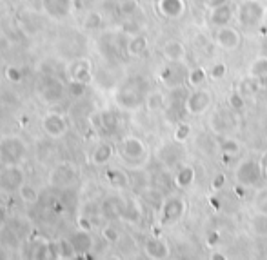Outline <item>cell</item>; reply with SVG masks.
I'll return each instance as SVG.
<instances>
[{"instance_id":"cell-1","label":"cell","mask_w":267,"mask_h":260,"mask_svg":"<svg viewBox=\"0 0 267 260\" xmlns=\"http://www.w3.org/2000/svg\"><path fill=\"white\" fill-rule=\"evenodd\" d=\"M149 91H146V86H144V80L140 78H133L129 82L122 86L118 93H116V104L120 106L122 110H138L144 100H146V95Z\"/></svg>"},{"instance_id":"cell-2","label":"cell","mask_w":267,"mask_h":260,"mask_svg":"<svg viewBox=\"0 0 267 260\" xmlns=\"http://www.w3.org/2000/svg\"><path fill=\"white\" fill-rule=\"evenodd\" d=\"M267 8L260 0H240L235 11V20L242 28H257L264 22Z\"/></svg>"},{"instance_id":"cell-3","label":"cell","mask_w":267,"mask_h":260,"mask_svg":"<svg viewBox=\"0 0 267 260\" xmlns=\"http://www.w3.org/2000/svg\"><path fill=\"white\" fill-rule=\"evenodd\" d=\"M25 144L18 136H7L0 140V160L5 166H20V162L25 158Z\"/></svg>"},{"instance_id":"cell-4","label":"cell","mask_w":267,"mask_h":260,"mask_svg":"<svg viewBox=\"0 0 267 260\" xmlns=\"http://www.w3.org/2000/svg\"><path fill=\"white\" fill-rule=\"evenodd\" d=\"M264 176L262 168H260V162L253 158H244L238 162L237 170H235V182L244 188H251V186H257L260 182V178Z\"/></svg>"},{"instance_id":"cell-5","label":"cell","mask_w":267,"mask_h":260,"mask_svg":"<svg viewBox=\"0 0 267 260\" xmlns=\"http://www.w3.org/2000/svg\"><path fill=\"white\" fill-rule=\"evenodd\" d=\"M213 104V95L209 90H204V88H198V90H193L189 95L186 96V102H184V110H186L187 115L191 116H200L204 113L209 111Z\"/></svg>"},{"instance_id":"cell-6","label":"cell","mask_w":267,"mask_h":260,"mask_svg":"<svg viewBox=\"0 0 267 260\" xmlns=\"http://www.w3.org/2000/svg\"><path fill=\"white\" fill-rule=\"evenodd\" d=\"M186 200L182 196H169L160 206V222L162 226H173L180 222L186 215Z\"/></svg>"},{"instance_id":"cell-7","label":"cell","mask_w":267,"mask_h":260,"mask_svg":"<svg viewBox=\"0 0 267 260\" xmlns=\"http://www.w3.org/2000/svg\"><path fill=\"white\" fill-rule=\"evenodd\" d=\"M120 155L124 160L131 162V164H138L146 158L147 155V148L138 136L127 135L122 138L120 142Z\"/></svg>"},{"instance_id":"cell-8","label":"cell","mask_w":267,"mask_h":260,"mask_svg":"<svg viewBox=\"0 0 267 260\" xmlns=\"http://www.w3.org/2000/svg\"><path fill=\"white\" fill-rule=\"evenodd\" d=\"M213 42L224 51H235L242 46V35L237 28L233 26H222V28H217L215 30V36H213Z\"/></svg>"},{"instance_id":"cell-9","label":"cell","mask_w":267,"mask_h":260,"mask_svg":"<svg viewBox=\"0 0 267 260\" xmlns=\"http://www.w3.org/2000/svg\"><path fill=\"white\" fill-rule=\"evenodd\" d=\"M42 10L45 15L55 20H64L73 15L75 11V2L73 0H40Z\"/></svg>"},{"instance_id":"cell-10","label":"cell","mask_w":267,"mask_h":260,"mask_svg":"<svg viewBox=\"0 0 267 260\" xmlns=\"http://www.w3.org/2000/svg\"><path fill=\"white\" fill-rule=\"evenodd\" d=\"M42 130L51 138H62L69 130V124H67L66 116L60 115V113H47L42 118Z\"/></svg>"},{"instance_id":"cell-11","label":"cell","mask_w":267,"mask_h":260,"mask_svg":"<svg viewBox=\"0 0 267 260\" xmlns=\"http://www.w3.org/2000/svg\"><path fill=\"white\" fill-rule=\"evenodd\" d=\"M24 184V173H22L20 166H7L0 173V190L5 191V193L18 191Z\"/></svg>"},{"instance_id":"cell-12","label":"cell","mask_w":267,"mask_h":260,"mask_svg":"<svg viewBox=\"0 0 267 260\" xmlns=\"http://www.w3.org/2000/svg\"><path fill=\"white\" fill-rule=\"evenodd\" d=\"M66 90L67 88L62 84L60 80L51 75L42 82L40 96L45 100V102H49V104L51 102H58V100H62V96H64V93H66Z\"/></svg>"},{"instance_id":"cell-13","label":"cell","mask_w":267,"mask_h":260,"mask_svg":"<svg viewBox=\"0 0 267 260\" xmlns=\"http://www.w3.org/2000/svg\"><path fill=\"white\" fill-rule=\"evenodd\" d=\"M144 253L151 260H166L169 256V244L160 236H149L144 242Z\"/></svg>"},{"instance_id":"cell-14","label":"cell","mask_w":267,"mask_h":260,"mask_svg":"<svg viewBox=\"0 0 267 260\" xmlns=\"http://www.w3.org/2000/svg\"><path fill=\"white\" fill-rule=\"evenodd\" d=\"M156 10L164 18L177 20L186 13V0H158Z\"/></svg>"},{"instance_id":"cell-15","label":"cell","mask_w":267,"mask_h":260,"mask_svg":"<svg viewBox=\"0 0 267 260\" xmlns=\"http://www.w3.org/2000/svg\"><path fill=\"white\" fill-rule=\"evenodd\" d=\"M162 56L169 64H182L187 56V50L180 40H167L166 44L162 46Z\"/></svg>"},{"instance_id":"cell-16","label":"cell","mask_w":267,"mask_h":260,"mask_svg":"<svg viewBox=\"0 0 267 260\" xmlns=\"http://www.w3.org/2000/svg\"><path fill=\"white\" fill-rule=\"evenodd\" d=\"M235 18V11L229 4H224L220 8H215V10H209V26H213L215 30L217 28H222V26H229Z\"/></svg>"},{"instance_id":"cell-17","label":"cell","mask_w":267,"mask_h":260,"mask_svg":"<svg viewBox=\"0 0 267 260\" xmlns=\"http://www.w3.org/2000/svg\"><path fill=\"white\" fill-rule=\"evenodd\" d=\"M69 240L71 244H73V248H75L76 255H86V253H89L93 250V236L89 235L87 230H80L76 231V233H73L69 236Z\"/></svg>"},{"instance_id":"cell-18","label":"cell","mask_w":267,"mask_h":260,"mask_svg":"<svg viewBox=\"0 0 267 260\" xmlns=\"http://www.w3.org/2000/svg\"><path fill=\"white\" fill-rule=\"evenodd\" d=\"M249 230L258 238H267V213L255 211L249 218Z\"/></svg>"},{"instance_id":"cell-19","label":"cell","mask_w":267,"mask_h":260,"mask_svg":"<svg viewBox=\"0 0 267 260\" xmlns=\"http://www.w3.org/2000/svg\"><path fill=\"white\" fill-rule=\"evenodd\" d=\"M173 182H175V186H177L178 190L191 188L193 182H195V168L193 166H182V168H178Z\"/></svg>"},{"instance_id":"cell-20","label":"cell","mask_w":267,"mask_h":260,"mask_svg":"<svg viewBox=\"0 0 267 260\" xmlns=\"http://www.w3.org/2000/svg\"><path fill=\"white\" fill-rule=\"evenodd\" d=\"M147 48H149V42H147V38L144 35H135L129 38V42H127L126 50H127V55L133 56V58H138V56L146 55Z\"/></svg>"},{"instance_id":"cell-21","label":"cell","mask_w":267,"mask_h":260,"mask_svg":"<svg viewBox=\"0 0 267 260\" xmlns=\"http://www.w3.org/2000/svg\"><path fill=\"white\" fill-rule=\"evenodd\" d=\"M113 155H115V150H113L111 144H106V142H102L95 148L93 151V155H91V160H93V164L95 166H106L111 162Z\"/></svg>"},{"instance_id":"cell-22","label":"cell","mask_w":267,"mask_h":260,"mask_svg":"<svg viewBox=\"0 0 267 260\" xmlns=\"http://www.w3.org/2000/svg\"><path fill=\"white\" fill-rule=\"evenodd\" d=\"M262 90H264L262 82H260L258 78H255V76H251V75H247L246 78H242L240 80V84H238V91H240L246 98L258 95Z\"/></svg>"},{"instance_id":"cell-23","label":"cell","mask_w":267,"mask_h":260,"mask_svg":"<svg viewBox=\"0 0 267 260\" xmlns=\"http://www.w3.org/2000/svg\"><path fill=\"white\" fill-rule=\"evenodd\" d=\"M247 75L255 76L262 82V86H267V56H258L249 64V73Z\"/></svg>"},{"instance_id":"cell-24","label":"cell","mask_w":267,"mask_h":260,"mask_svg":"<svg viewBox=\"0 0 267 260\" xmlns=\"http://www.w3.org/2000/svg\"><path fill=\"white\" fill-rule=\"evenodd\" d=\"M73 178H75V170L66 164L58 166V168L51 173V182L55 186H67Z\"/></svg>"},{"instance_id":"cell-25","label":"cell","mask_w":267,"mask_h":260,"mask_svg":"<svg viewBox=\"0 0 267 260\" xmlns=\"http://www.w3.org/2000/svg\"><path fill=\"white\" fill-rule=\"evenodd\" d=\"M209 128L215 135H224L229 128V120H227V113L224 111H215L209 116Z\"/></svg>"},{"instance_id":"cell-26","label":"cell","mask_w":267,"mask_h":260,"mask_svg":"<svg viewBox=\"0 0 267 260\" xmlns=\"http://www.w3.org/2000/svg\"><path fill=\"white\" fill-rule=\"evenodd\" d=\"M144 106L147 108V111L156 113V111H162L166 108V95L162 91H149L144 100Z\"/></svg>"},{"instance_id":"cell-27","label":"cell","mask_w":267,"mask_h":260,"mask_svg":"<svg viewBox=\"0 0 267 260\" xmlns=\"http://www.w3.org/2000/svg\"><path fill=\"white\" fill-rule=\"evenodd\" d=\"M106 178L115 190H126L127 186H129V176H127V173L122 170H116V168L107 170Z\"/></svg>"},{"instance_id":"cell-28","label":"cell","mask_w":267,"mask_h":260,"mask_svg":"<svg viewBox=\"0 0 267 260\" xmlns=\"http://www.w3.org/2000/svg\"><path fill=\"white\" fill-rule=\"evenodd\" d=\"M58 258V251H56V244L51 242H42L33 253V260H56Z\"/></svg>"},{"instance_id":"cell-29","label":"cell","mask_w":267,"mask_h":260,"mask_svg":"<svg viewBox=\"0 0 267 260\" xmlns=\"http://www.w3.org/2000/svg\"><path fill=\"white\" fill-rule=\"evenodd\" d=\"M71 78L73 80H80V82H89L91 80V64L89 60H78L76 64H73L71 70Z\"/></svg>"},{"instance_id":"cell-30","label":"cell","mask_w":267,"mask_h":260,"mask_svg":"<svg viewBox=\"0 0 267 260\" xmlns=\"http://www.w3.org/2000/svg\"><path fill=\"white\" fill-rule=\"evenodd\" d=\"M207 76H209V73H207L206 68H193V70L187 73L186 80L193 90H198V88H202V86L207 82Z\"/></svg>"},{"instance_id":"cell-31","label":"cell","mask_w":267,"mask_h":260,"mask_svg":"<svg viewBox=\"0 0 267 260\" xmlns=\"http://www.w3.org/2000/svg\"><path fill=\"white\" fill-rule=\"evenodd\" d=\"M220 151L226 160H231L240 153V142L237 138H231V136H226V138L220 140Z\"/></svg>"},{"instance_id":"cell-32","label":"cell","mask_w":267,"mask_h":260,"mask_svg":"<svg viewBox=\"0 0 267 260\" xmlns=\"http://www.w3.org/2000/svg\"><path fill=\"white\" fill-rule=\"evenodd\" d=\"M56 251H58V258H62V260H69L76 255V251H75V248H73V244H71L69 238L58 240V242H56Z\"/></svg>"},{"instance_id":"cell-33","label":"cell","mask_w":267,"mask_h":260,"mask_svg":"<svg viewBox=\"0 0 267 260\" xmlns=\"http://www.w3.org/2000/svg\"><path fill=\"white\" fill-rule=\"evenodd\" d=\"M100 128H104L106 131H115L118 128V116L115 111L107 110L100 113Z\"/></svg>"},{"instance_id":"cell-34","label":"cell","mask_w":267,"mask_h":260,"mask_svg":"<svg viewBox=\"0 0 267 260\" xmlns=\"http://www.w3.org/2000/svg\"><path fill=\"white\" fill-rule=\"evenodd\" d=\"M18 195H20L22 202H25V204H36L38 202V190H36L35 186H31V184H24L18 190Z\"/></svg>"},{"instance_id":"cell-35","label":"cell","mask_w":267,"mask_h":260,"mask_svg":"<svg viewBox=\"0 0 267 260\" xmlns=\"http://www.w3.org/2000/svg\"><path fill=\"white\" fill-rule=\"evenodd\" d=\"M227 106L231 108V111L240 113V111L246 110V96L240 91H233L231 95L227 96Z\"/></svg>"},{"instance_id":"cell-36","label":"cell","mask_w":267,"mask_h":260,"mask_svg":"<svg viewBox=\"0 0 267 260\" xmlns=\"http://www.w3.org/2000/svg\"><path fill=\"white\" fill-rule=\"evenodd\" d=\"M102 24H104V18H102V15L98 11H89L86 15V18H84V28H86L87 31L100 30Z\"/></svg>"},{"instance_id":"cell-37","label":"cell","mask_w":267,"mask_h":260,"mask_svg":"<svg viewBox=\"0 0 267 260\" xmlns=\"http://www.w3.org/2000/svg\"><path fill=\"white\" fill-rule=\"evenodd\" d=\"M138 10H140L138 0H122L118 4V11H120L122 16H133Z\"/></svg>"},{"instance_id":"cell-38","label":"cell","mask_w":267,"mask_h":260,"mask_svg":"<svg viewBox=\"0 0 267 260\" xmlns=\"http://www.w3.org/2000/svg\"><path fill=\"white\" fill-rule=\"evenodd\" d=\"M191 126L187 124V122H180V124L175 128V140H177L178 144H184V142H187L189 140V136H191Z\"/></svg>"},{"instance_id":"cell-39","label":"cell","mask_w":267,"mask_h":260,"mask_svg":"<svg viewBox=\"0 0 267 260\" xmlns=\"http://www.w3.org/2000/svg\"><path fill=\"white\" fill-rule=\"evenodd\" d=\"M253 206L257 211H262V213H267V186L258 190L255 193V198H253Z\"/></svg>"},{"instance_id":"cell-40","label":"cell","mask_w":267,"mask_h":260,"mask_svg":"<svg viewBox=\"0 0 267 260\" xmlns=\"http://www.w3.org/2000/svg\"><path fill=\"white\" fill-rule=\"evenodd\" d=\"M86 82H80V80H69V84H67V93H69L71 96H75V98H80V96H84V93H86Z\"/></svg>"},{"instance_id":"cell-41","label":"cell","mask_w":267,"mask_h":260,"mask_svg":"<svg viewBox=\"0 0 267 260\" xmlns=\"http://www.w3.org/2000/svg\"><path fill=\"white\" fill-rule=\"evenodd\" d=\"M207 73H209V78L211 80H222L227 76V66L224 62H217V64H213L207 70Z\"/></svg>"},{"instance_id":"cell-42","label":"cell","mask_w":267,"mask_h":260,"mask_svg":"<svg viewBox=\"0 0 267 260\" xmlns=\"http://www.w3.org/2000/svg\"><path fill=\"white\" fill-rule=\"evenodd\" d=\"M102 238L106 240L107 244H116V242L120 240V233H118V230L113 228V226H106V228L102 230Z\"/></svg>"},{"instance_id":"cell-43","label":"cell","mask_w":267,"mask_h":260,"mask_svg":"<svg viewBox=\"0 0 267 260\" xmlns=\"http://www.w3.org/2000/svg\"><path fill=\"white\" fill-rule=\"evenodd\" d=\"M5 76L13 82V84H18V82H22V71L18 70V68H15V66H11V68H7L5 70Z\"/></svg>"},{"instance_id":"cell-44","label":"cell","mask_w":267,"mask_h":260,"mask_svg":"<svg viewBox=\"0 0 267 260\" xmlns=\"http://www.w3.org/2000/svg\"><path fill=\"white\" fill-rule=\"evenodd\" d=\"M173 76H175V70H171V68H164V70H162L160 80L164 82V84L173 86Z\"/></svg>"},{"instance_id":"cell-45","label":"cell","mask_w":267,"mask_h":260,"mask_svg":"<svg viewBox=\"0 0 267 260\" xmlns=\"http://www.w3.org/2000/svg\"><path fill=\"white\" fill-rule=\"evenodd\" d=\"M207 10H215V8H220L224 4H229V0H204Z\"/></svg>"},{"instance_id":"cell-46","label":"cell","mask_w":267,"mask_h":260,"mask_svg":"<svg viewBox=\"0 0 267 260\" xmlns=\"http://www.w3.org/2000/svg\"><path fill=\"white\" fill-rule=\"evenodd\" d=\"M224 184H226V176H224V175H217V176H215V180H213L211 186H213V190L218 191V190H222Z\"/></svg>"},{"instance_id":"cell-47","label":"cell","mask_w":267,"mask_h":260,"mask_svg":"<svg viewBox=\"0 0 267 260\" xmlns=\"http://www.w3.org/2000/svg\"><path fill=\"white\" fill-rule=\"evenodd\" d=\"M218 242H220V236H218V233H211V235L207 236V240H206V244L209 246V248H215Z\"/></svg>"},{"instance_id":"cell-48","label":"cell","mask_w":267,"mask_h":260,"mask_svg":"<svg viewBox=\"0 0 267 260\" xmlns=\"http://www.w3.org/2000/svg\"><path fill=\"white\" fill-rule=\"evenodd\" d=\"M209 260H227V256L224 255L222 251H211V255H209Z\"/></svg>"},{"instance_id":"cell-49","label":"cell","mask_w":267,"mask_h":260,"mask_svg":"<svg viewBox=\"0 0 267 260\" xmlns=\"http://www.w3.org/2000/svg\"><path fill=\"white\" fill-rule=\"evenodd\" d=\"M258 162H260V168H262V173H264V171L267 170V151L264 153L262 156H260V160H258Z\"/></svg>"},{"instance_id":"cell-50","label":"cell","mask_w":267,"mask_h":260,"mask_svg":"<svg viewBox=\"0 0 267 260\" xmlns=\"http://www.w3.org/2000/svg\"><path fill=\"white\" fill-rule=\"evenodd\" d=\"M4 226H5V211H4V208L0 206V230H2Z\"/></svg>"},{"instance_id":"cell-51","label":"cell","mask_w":267,"mask_h":260,"mask_svg":"<svg viewBox=\"0 0 267 260\" xmlns=\"http://www.w3.org/2000/svg\"><path fill=\"white\" fill-rule=\"evenodd\" d=\"M107 260H120V258H118V256H109Z\"/></svg>"},{"instance_id":"cell-52","label":"cell","mask_w":267,"mask_h":260,"mask_svg":"<svg viewBox=\"0 0 267 260\" xmlns=\"http://www.w3.org/2000/svg\"><path fill=\"white\" fill-rule=\"evenodd\" d=\"M144 2H153V4H156V2H158V0H144Z\"/></svg>"},{"instance_id":"cell-53","label":"cell","mask_w":267,"mask_h":260,"mask_svg":"<svg viewBox=\"0 0 267 260\" xmlns=\"http://www.w3.org/2000/svg\"><path fill=\"white\" fill-rule=\"evenodd\" d=\"M264 176H266V178H267V170H266V171H264Z\"/></svg>"}]
</instances>
